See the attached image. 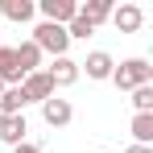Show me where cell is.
<instances>
[{
    "instance_id": "obj_1",
    "label": "cell",
    "mask_w": 153,
    "mask_h": 153,
    "mask_svg": "<svg viewBox=\"0 0 153 153\" xmlns=\"http://www.w3.org/2000/svg\"><path fill=\"white\" fill-rule=\"evenodd\" d=\"M112 83L120 87V91H137V87H149L153 83V66L145 58H124L116 71H112Z\"/></svg>"
},
{
    "instance_id": "obj_2",
    "label": "cell",
    "mask_w": 153,
    "mask_h": 153,
    "mask_svg": "<svg viewBox=\"0 0 153 153\" xmlns=\"http://www.w3.org/2000/svg\"><path fill=\"white\" fill-rule=\"evenodd\" d=\"M29 42H33L42 54H54V58H66V46H71L66 29H62V25H50V21H42V25L33 29V37H29Z\"/></svg>"
},
{
    "instance_id": "obj_3",
    "label": "cell",
    "mask_w": 153,
    "mask_h": 153,
    "mask_svg": "<svg viewBox=\"0 0 153 153\" xmlns=\"http://www.w3.org/2000/svg\"><path fill=\"white\" fill-rule=\"evenodd\" d=\"M37 8H42V21H50V25H62V29H66V25L79 17V4H75V0H42Z\"/></svg>"
},
{
    "instance_id": "obj_4",
    "label": "cell",
    "mask_w": 153,
    "mask_h": 153,
    "mask_svg": "<svg viewBox=\"0 0 153 153\" xmlns=\"http://www.w3.org/2000/svg\"><path fill=\"white\" fill-rule=\"evenodd\" d=\"M21 95H25L29 103H46V100L54 95L50 75H46V71H33V75H25V79H21Z\"/></svg>"
},
{
    "instance_id": "obj_5",
    "label": "cell",
    "mask_w": 153,
    "mask_h": 153,
    "mask_svg": "<svg viewBox=\"0 0 153 153\" xmlns=\"http://www.w3.org/2000/svg\"><path fill=\"white\" fill-rule=\"evenodd\" d=\"M42 120L50 128H66L71 120H75V108H71V100H58V95H50V100L42 103Z\"/></svg>"
},
{
    "instance_id": "obj_6",
    "label": "cell",
    "mask_w": 153,
    "mask_h": 153,
    "mask_svg": "<svg viewBox=\"0 0 153 153\" xmlns=\"http://www.w3.org/2000/svg\"><path fill=\"white\" fill-rule=\"evenodd\" d=\"M108 21L120 29V33H137V29L145 25V13H141V4H120V8H112Z\"/></svg>"
},
{
    "instance_id": "obj_7",
    "label": "cell",
    "mask_w": 153,
    "mask_h": 153,
    "mask_svg": "<svg viewBox=\"0 0 153 153\" xmlns=\"http://www.w3.org/2000/svg\"><path fill=\"white\" fill-rule=\"evenodd\" d=\"M46 75H50V83H54V91L58 87H71V83H79V62H71V58H54V66H46Z\"/></svg>"
},
{
    "instance_id": "obj_8",
    "label": "cell",
    "mask_w": 153,
    "mask_h": 153,
    "mask_svg": "<svg viewBox=\"0 0 153 153\" xmlns=\"http://www.w3.org/2000/svg\"><path fill=\"white\" fill-rule=\"evenodd\" d=\"M83 66H87V79H112V71H116V62H112L108 50H91L87 62H79V71H83Z\"/></svg>"
},
{
    "instance_id": "obj_9",
    "label": "cell",
    "mask_w": 153,
    "mask_h": 153,
    "mask_svg": "<svg viewBox=\"0 0 153 153\" xmlns=\"http://www.w3.org/2000/svg\"><path fill=\"white\" fill-rule=\"evenodd\" d=\"M33 13H37V4H33V0H0V17L17 21V25L33 21Z\"/></svg>"
},
{
    "instance_id": "obj_10",
    "label": "cell",
    "mask_w": 153,
    "mask_h": 153,
    "mask_svg": "<svg viewBox=\"0 0 153 153\" xmlns=\"http://www.w3.org/2000/svg\"><path fill=\"white\" fill-rule=\"evenodd\" d=\"M17 54V66H21V75H33V71H42V50L33 46V42H21V46H13Z\"/></svg>"
},
{
    "instance_id": "obj_11",
    "label": "cell",
    "mask_w": 153,
    "mask_h": 153,
    "mask_svg": "<svg viewBox=\"0 0 153 153\" xmlns=\"http://www.w3.org/2000/svg\"><path fill=\"white\" fill-rule=\"evenodd\" d=\"M79 17H83L91 29L103 25V21L112 17V0H87V4H79Z\"/></svg>"
},
{
    "instance_id": "obj_12",
    "label": "cell",
    "mask_w": 153,
    "mask_h": 153,
    "mask_svg": "<svg viewBox=\"0 0 153 153\" xmlns=\"http://www.w3.org/2000/svg\"><path fill=\"white\" fill-rule=\"evenodd\" d=\"M25 132H29V124H25V116H8L4 124H0V141L4 145H25Z\"/></svg>"
},
{
    "instance_id": "obj_13",
    "label": "cell",
    "mask_w": 153,
    "mask_h": 153,
    "mask_svg": "<svg viewBox=\"0 0 153 153\" xmlns=\"http://www.w3.org/2000/svg\"><path fill=\"white\" fill-rule=\"evenodd\" d=\"M132 141L153 149V112H137L132 116Z\"/></svg>"
},
{
    "instance_id": "obj_14",
    "label": "cell",
    "mask_w": 153,
    "mask_h": 153,
    "mask_svg": "<svg viewBox=\"0 0 153 153\" xmlns=\"http://www.w3.org/2000/svg\"><path fill=\"white\" fill-rule=\"evenodd\" d=\"M25 95H21V87H4V95H0V112L4 116H21V108H25Z\"/></svg>"
},
{
    "instance_id": "obj_15",
    "label": "cell",
    "mask_w": 153,
    "mask_h": 153,
    "mask_svg": "<svg viewBox=\"0 0 153 153\" xmlns=\"http://www.w3.org/2000/svg\"><path fill=\"white\" fill-rule=\"evenodd\" d=\"M132 108H137V112H153V83L132 91Z\"/></svg>"
},
{
    "instance_id": "obj_16",
    "label": "cell",
    "mask_w": 153,
    "mask_h": 153,
    "mask_svg": "<svg viewBox=\"0 0 153 153\" xmlns=\"http://www.w3.org/2000/svg\"><path fill=\"white\" fill-rule=\"evenodd\" d=\"M91 33H95V29L87 25V21H83V17H75V21H71V25H66V37H71V42H75V37H91Z\"/></svg>"
},
{
    "instance_id": "obj_17",
    "label": "cell",
    "mask_w": 153,
    "mask_h": 153,
    "mask_svg": "<svg viewBox=\"0 0 153 153\" xmlns=\"http://www.w3.org/2000/svg\"><path fill=\"white\" fill-rule=\"evenodd\" d=\"M13 153H46V149H37V145H29V141H25V145H17Z\"/></svg>"
},
{
    "instance_id": "obj_18",
    "label": "cell",
    "mask_w": 153,
    "mask_h": 153,
    "mask_svg": "<svg viewBox=\"0 0 153 153\" xmlns=\"http://www.w3.org/2000/svg\"><path fill=\"white\" fill-rule=\"evenodd\" d=\"M124 153H153V149H149V145H128Z\"/></svg>"
},
{
    "instance_id": "obj_19",
    "label": "cell",
    "mask_w": 153,
    "mask_h": 153,
    "mask_svg": "<svg viewBox=\"0 0 153 153\" xmlns=\"http://www.w3.org/2000/svg\"><path fill=\"white\" fill-rule=\"evenodd\" d=\"M0 95H4V83H0Z\"/></svg>"
}]
</instances>
